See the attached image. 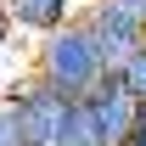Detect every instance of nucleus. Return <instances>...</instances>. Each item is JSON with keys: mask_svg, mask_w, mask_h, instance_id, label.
Listing matches in <instances>:
<instances>
[{"mask_svg": "<svg viewBox=\"0 0 146 146\" xmlns=\"http://www.w3.org/2000/svg\"><path fill=\"white\" fill-rule=\"evenodd\" d=\"M0 146H28V135H23L17 112H11V101L0 96Z\"/></svg>", "mask_w": 146, "mask_h": 146, "instance_id": "8", "label": "nucleus"}, {"mask_svg": "<svg viewBox=\"0 0 146 146\" xmlns=\"http://www.w3.org/2000/svg\"><path fill=\"white\" fill-rule=\"evenodd\" d=\"M79 23L90 28L96 51H101V62L112 73L146 45V0H90Z\"/></svg>", "mask_w": 146, "mask_h": 146, "instance_id": "3", "label": "nucleus"}, {"mask_svg": "<svg viewBox=\"0 0 146 146\" xmlns=\"http://www.w3.org/2000/svg\"><path fill=\"white\" fill-rule=\"evenodd\" d=\"M6 11L17 23V34L45 39V34H56V28H68V23L84 17V0H6Z\"/></svg>", "mask_w": 146, "mask_h": 146, "instance_id": "5", "label": "nucleus"}, {"mask_svg": "<svg viewBox=\"0 0 146 146\" xmlns=\"http://www.w3.org/2000/svg\"><path fill=\"white\" fill-rule=\"evenodd\" d=\"M17 45V23H11V11H6V0H0V62H6V51Z\"/></svg>", "mask_w": 146, "mask_h": 146, "instance_id": "9", "label": "nucleus"}, {"mask_svg": "<svg viewBox=\"0 0 146 146\" xmlns=\"http://www.w3.org/2000/svg\"><path fill=\"white\" fill-rule=\"evenodd\" d=\"M28 68H34L51 90H62L68 101H84V96L112 73L107 62H101V51H96V39H90L84 23H68V28L34 39V45H28Z\"/></svg>", "mask_w": 146, "mask_h": 146, "instance_id": "1", "label": "nucleus"}, {"mask_svg": "<svg viewBox=\"0 0 146 146\" xmlns=\"http://www.w3.org/2000/svg\"><path fill=\"white\" fill-rule=\"evenodd\" d=\"M118 79L129 84V96H135V101H146V45H141L135 56H129L124 68H118Z\"/></svg>", "mask_w": 146, "mask_h": 146, "instance_id": "7", "label": "nucleus"}, {"mask_svg": "<svg viewBox=\"0 0 146 146\" xmlns=\"http://www.w3.org/2000/svg\"><path fill=\"white\" fill-rule=\"evenodd\" d=\"M135 129H146V101H141V124H135Z\"/></svg>", "mask_w": 146, "mask_h": 146, "instance_id": "11", "label": "nucleus"}, {"mask_svg": "<svg viewBox=\"0 0 146 146\" xmlns=\"http://www.w3.org/2000/svg\"><path fill=\"white\" fill-rule=\"evenodd\" d=\"M62 146H107V141H101V129H96L90 101H73V118H68V135H62Z\"/></svg>", "mask_w": 146, "mask_h": 146, "instance_id": "6", "label": "nucleus"}, {"mask_svg": "<svg viewBox=\"0 0 146 146\" xmlns=\"http://www.w3.org/2000/svg\"><path fill=\"white\" fill-rule=\"evenodd\" d=\"M84 101H90L96 129H101V141H107V146H124L129 135H135V124H141V101L129 96V84L118 79V73H107Z\"/></svg>", "mask_w": 146, "mask_h": 146, "instance_id": "4", "label": "nucleus"}, {"mask_svg": "<svg viewBox=\"0 0 146 146\" xmlns=\"http://www.w3.org/2000/svg\"><path fill=\"white\" fill-rule=\"evenodd\" d=\"M6 101H11V112H17L23 135H28V146H62V135H68V118H73V101L62 90H51L45 79H39L34 68H23L6 79Z\"/></svg>", "mask_w": 146, "mask_h": 146, "instance_id": "2", "label": "nucleus"}, {"mask_svg": "<svg viewBox=\"0 0 146 146\" xmlns=\"http://www.w3.org/2000/svg\"><path fill=\"white\" fill-rule=\"evenodd\" d=\"M124 146H146V129H135V135H129V141Z\"/></svg>", "mask_w": 146, "mask_h": 146, "instance_id": "10", "label": "nucleus"}]
</instances>
